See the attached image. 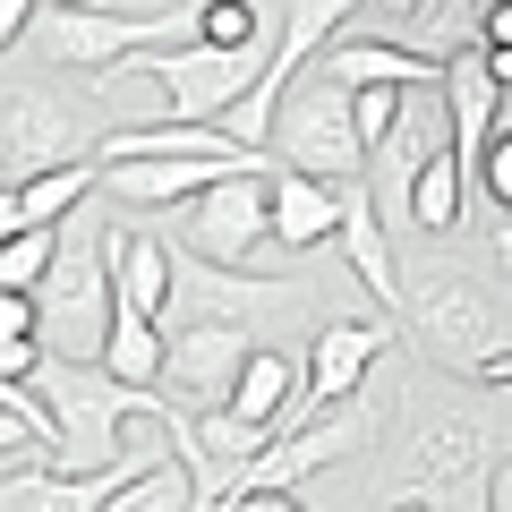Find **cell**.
I'll list each match as a JSON object with an SVG mask.
<instances>
[{"mask_svg":"<svg viewBox=\"0 0 512 512\" xmlns=\"http://www.w3.org/2000/svg\"><path fill=\"white\" fill-rule=\"evenodd\" d=\"M376 504H444V512H487L495 504V444L487 419L461 402H436L410 419L402 453H393V487Z\"/></svg>","mask_w":512,"mask_h":512,"instance_id":"6da1fadb","label":"cell"},{"mask_svg":"<svg viewBox=\"0 0 512 512\" xmlns=\"http://www.w3.org/2000/svg\"><path fill=\"white\" fill-rule=\"evenodd\" d=\"M197 0L188 9H111V0H43L35 9V52L52 69H120L128 52H154V43H197Z\"/></svg>","mask_w":512,"mask_h":512,"instance_id":"7a4b0ae2","label":"cell"},{"mask_svg":"<svg viewBox=\"0 0 512 512\" xmlns=\"http://www.w3.org/2000/svg\"><path fill=\"white\" fill-rule=\"evenodd\" d=\"M35 393L52 402L60 419V470H120L128 461V427H137V410L154 402V393H137V384H120L103 359H43Z\"/></svg>","mask_w":512,"mask_h":512,"instance_id":"3957f363","label":"cell"},{"mask_svg":"<svg viewBox=\"0 0 512 512\" xmlns=\"http://www.w3.org/2000/svg\"><path fill=\"white\" fill-rule=\"evenodd\" d=\"M402 325L444 376H478V367L504 350V308H495V291L470 265H427V274L410 282V299H402Z\"/></svg>","mask_w":512,"mask_h":512,"instance_id":"277c9868","label":"cell"},{"mask_svg":"<svg viewBox=\"0 0 512 512\" xmlns=\"http://www.w3.org/2000/svg\"><path fill=\"white\" fill-rule=\"evenodd\" d=\"M120 333V274H111V231L69 222L52 282H43V350L52 359H103Z\"/></svg>","mask_w":512,"mask_h":512,"instance_id":"5b68a950","label":"cell"},{"mask_svg":"<svg viewBox=\"0 0 512 512\" xmlns=\"http://www.w3.org/2000/svg\"><path fill=\"white\" fill-rule=\"evenodd\" d=\"M274 163L316 171V180H367V137H359V94L342 77L308 69L274 111Z\"/></svg>","mask_w":512,"mask_h":512,"instance_id":"8992f818","label":"cell"},{"mask_svg":"<svg viewBox=\"0 0 512 512\" xmlns=\"http://www.w3.org/2000/svg\"><path fill=\"white\" fill-rule=\"evenodd\" d=\"M274 171L282 163H248L214 180L197 205H180V248L197 265H222V274H256V256L274 239Z\"/></svg>","mask_w":512,"mask_h":512,"instance_id":"52a82bcc","label":"cell"},{"mask_svg":"<svg viewBox=\"0 0 512 512\" xmlns=\"http://www.w3.org/2000/svg\"><path fill=\"white\" fill-rule=\"evenodd\" d=\"M0 128H9V137H0V154H9V188L35 180V171L86 163V154H103V137H111V128H94L60 86H26V77H9V111H0Z\"/></svg>","mask_w":512,"mask_h":512,"instance_id":"ba28073f","label":"cell"},{"mask_svg":"<svg viewBox=\"0 0 512 512\" xmlns=\"http://www.w3.org/2000/svg\"><path fill=\"white\" fill-rule=\"evenodd\" d=\"M256 342H265L256 325H222V316H214V325H180V333H171V359H163V393L180 410H231Z\"/></svg>","mask_w":512,"mask_h":512,"instance_id":"9c48e42d","label":"cell"},{"mask_svg":"<svg viewBox=\"0 0 512 512\" xmlns=\"http://www.w3.org/2000/svg\"><path fill=\"white\" fill-rule=\"evenodd\" d=\"M367 444V419L359 410H316V419H299V427H282L265 453L239 470V487L231 495H291L299 478H316V470H333V461H350Z\"/></svg>","mask_w":512,"mask_h":512,"instance_id":"30bf717a","label":"cell"},{"mask_svg":"<svg viewBox=\"0 0 512 512\" xmlns=\"http://www.w3.org/2000/svg\"><path fill=\"white\" fill-rule=\"evenodd\" d=\"M384 342H393V333H384V325H325V333H316V342H308V384H299V402L282 410V427L316 419V410H342L350 393H359V384L376 376Z\"/></svg>","mask_w":512,"mask_h":512,"instance_id":"8fae6325","label":"cell"},{"mask_svg":"<svg viewBox=\"0 0 512 512\" xmlns=\"http://www.w3.org/2000/svg\"><path fill=\"white\" fill-rule=\"evenodd\" d=\"M248 163H274V154H171V163H103V188L120 205H197L214 180Z\"/></svg>","mask_w":512,"mask_h":512,"instance_id":"7c38bea8","label":"cell"},{"mask_svg":"<svg viewBox=\"0 0 512 512\" xmlns=\"http://www.w3.org/2000/svg\"><path fill=\"white\" fill-rule=\"evenodd\" d=\"M504 103H512V94L495 86V69H487L478 43L444 60V111H453V146H461V163H470V180H478V163H487L495 128H504Z\"/></svg>","mask_w":512,"mask_h":512,"instance_id":"4fadbf2b","label":"cell"},{"mask_svg":"<svg viewBox=\"0 0 512 512\" xmlns=\"http://www.w3.org/2000/svg\"><path fill=\"white\" fill-rule=\"evenodd\" d=\"M342 256H350V274L402 316L410 282H402V265H393V239H384V222H376V188L367 180H342Z\"/></svg>","mask_w":512,"mask_h":512,"instance_id":"5bb4252c","label":"cell"},{"mask_svg":"<svg viewBox=\"0 0 512 512\" xmlns=\"http://www.w3.org/2000/svg\"><path fill=\"white\" fill-rule=\"evenodd\" d=\"M94 180H103V154H86V163H60V171H35V180H18L9 197H0V231H60V222H69L77 205L94 197Z\"/></svg>","mask_w":512,"mask_h":512,"instance_id":"9a60e30c","label":"cell"},{"mask_svg":"<svg viewBox=\"0 0 512 512\" xmlns=\"http://www.w3.org/2000/svg\"><path fill=\"white\" fill-rule=\"evenodd\" d=\"M325 77H342V86H402V94H444V60L410 52V43H333L325 60H316Z\"/></svg>","mask_w":512,"mask_h":512,"instance_id":"2e32d148","label":"cell"},{"mask_svg":"<svg viewBox=\"0 0 512 512\" xmlns=\"http://www.w3.org/2000/svg\"><path fill=\"white\" fill-rule=\"evenodd\" d=\"M316 239H342V180H316V171H274V248H316Z\"/></svg>","mask_w":512,"mask_h":512,"instance_id":"e0dca14e","label":"cell"},{"mask_svg":"<svg viewBox=\"0 0 512 512\" xmlns=\"http://www.w3.org/2000/svg\"><path fill=\"white\" fill-rule=\"evenodd\" d=\"M111 274H120V308L128 316H171V291H180V256L146 231H111Z\"/></svg>","mask_w":512,"mask_h":512,"instance_id":"ac0fdd59","label":"cell"},{"mask_svg":"<svg viewBox=\"0 0 512 512\" xmlns=\"http://www.w3.org/2000/svg\"><path fill=\"white\" fill-rule=\"evenodd\" d=\"M171 154H256L222 120H154V128H111L103 163H171Z\"/></svg>","mask_w":512,"mask_h":512,"instance_id":"d6986e66","label":"cell"},{"mask_svg":"<svg viewBox=\"0 0 512 512\" xmlns=\"http://www.w3.org/2000/svg\"><path fill=\"white\" fill-rule=\"evenodd\" d=\"M461 188H470L461 146H436V154L419 163V180H410V222H419L427 239H453V231H461Z\"/></svg>","mask_w":512,"mask_h":512,"instance_id":"ffe728a7","label":"cell"},{"mask_svg":"<svg viewBox=\"0 0 512 512\" xmlns=\"http://www.w3.org/2000/svg\"><path fill=\"white\" fill-rule=\"evenodd\" d=\"M299 384H308V376H299V367L282 359V350H265V342H256V359H248V376H239L231 410H239V419H256V427H274V436H282V410L299 402Z\"/></svg>","mask_w":512,"mask_h":512,"instance_id":"44dd1931","label":"cell"},{"mask_svg":"<svg viewBox=\"0 0 512 512\" xmlns=\"http://www.w3.org/2000/svg\"><path fill=\"white\" fill-rule=\"evenodd\" d=\"M163 359H171V333L154 325V316H128V308H120V333H111L103 367H111L120 384H137V393H163Z\"/></svg>","mask_w":512,"mask_h":512,"instance_id":"7402d4cb","label":"cell"},{"mask_svg":"<svg viewBox=\"0 0 512 512\" xmlns=\"http://www.w3.org/2000/svg\"><path fill=\"white\" fill-rule=\"evenodd\" d=\"M60 248H69V222L60 231H9V248H0V291H43Z\"/></svg>","mask_w":512,"mask_h":512,"instance_id":"603a6c76","label":"cell"},{"mask_svg":"<svg viewBox=\"0 0 512 512\" xmlns=\"http://www.w3.org/2000/svg\"><path fill=\"white\" fill-rule=\"evenodd\" d=\"M103 512H197V478H188V461H163V470L128 478Z\"/></svg>","mask_w":512,"mask_h":512,"instance_id":"cb8c5ba5","label":"cell"},{"mask_svg":"<svg viewBox=\"0 0 512 512\" xmlns=\"http://www.w3.org/2000/svg\"><path fill=\"white\" fill-rule=\"evenodd\" d=\"M197 35L222 43V52H248V43H265L274 26H265V0H197Z\"/></svg>","mask_w":512,"mask_h":512,"instance_id":"d4e9b609","label":"cell"},{"mask_svg":"<svg viewBox=\"0 0 512 512\" xmlns=\"http://www.w3.org/2000/svg\"><path fill=\"white\" fill-rule=\"evenodd\" d=\"M478 188H487L495 205L512 214V128H495V146H487V163H478Z\"/></svg>","mask_w":512,"mask_h":512,"instance_id":"484cf974","label":"cell"},{"mask_svg":"<svg viewBox=\"0 0 512 512\" xmlns=\"http://www.w3.org/2000/svg\"><path fill=\"white\" fill-rule=\"evenodd\" d=\"M478 43H487V52H512V0H487V18H478Z\"/></svg>","mask_w":512,"mask_h":512,"instance_id":"4316f807","label":"cell"},{"mask_svg":"<svg viewBox=\"0 0 512 512\" xmlns=\"http://www.w3.org/2000/svg\"><path fill=\"white\" fill-rule=\"evenodd\" d=\"M222 512H308V504H299V495H231Z\"/></svg>","mask_w":512,"mask_h":512,"instance_id":"83f0119b","label":"cell"},{"mask_svg":"<svg viewBox=\"0 0 512 512\" xmlns=\"http://www.w3.org/2000/svg\"><path fill=\"white\" fill-rule=\"evenodd\" d=\"M26 18H35V0H0V43H26Z\"/></svg>","mask_w":512,"mask_h":512,"instance_id":"f1b7e54d","label":"cell"},{"mask_svg":"<svg viewBox=\"0 0 512 512\" xmlns=\"http://www.w3.org/2000/svg\"><path fill=\"white\" fill-rule=\"evenodd\" d=\"M487 512H512V461H495V504Z\"/></svg>","mask_w":512,"mask_h":512,"instance_id":"f546056e","label":"cell"},{"mask_svg":"<svg viewBox=\"0 0 512 512\" xmlns=\"http://www.w3.org/2000/svg\"><path fill=\"white\" fill-rule=\"evenodd\" d=\"M376 512H444V504H376Z\"/></svg>","mask_w":512,"mask_h":512,"instance_id":"4dcf8cb0","label":"cell"}]
</instances>
